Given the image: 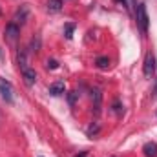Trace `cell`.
I'll use <instances>...</instances> for the list:
<instances>
[{
  "label": "cell",
  "instance_id": "obj_21",
  "mask_svg": "<svg viewBox=\"0 0 157 157\" xmlns=\"http://www.w3.org/2000/svg\"><path fill=\"white\" fill-rule=\"evenodd\" d=\"M0 13H2V11H0Z\"/></svg>",
  "mask_w": 157,
  "mask_h": 157
},
{
  "label": "cell",
  "instance_id": "obj_18",
  "mask_svg": "<svg viewBox=\"0 0 157 157\" xmlns=\"http://www.w3.org/2000/svg\"><path fill=\"white\" fill-rule=\"evenodd\" d=\"M46 66H48V70H57V68H59V62H57L55 59H49Z\"/></svg>",
  "mask_w": 157,
  "mask_h": 157
},
{
  "label": "cell",
  "instance_id": "obj_19",
  "mask_svg": "<svg viewBox=\"0 0 157 157\" xmlns=\"http://www.w3.org/2000/svg\"><path fill=\"white\" fill-rule=\"evenodd\" d=\"M77 157H86V152H82V154H80V155H77Z\"/></svg>",
  "mask_w": 157,
  "mask_h": 157
},
{
  "label": "cell",
  "instance_id": "obj_10",
  "mask_svg": "<svg viewBox=\"0 0 157 157\" xmlns=\"http://www.w3.org/2000/svg\"><path fill=\"white\" fill-rule=\"evenodd\" d=\"M18 68H20V71H24L26 68H29V66H28V57H26V51H18Z\"/></svg>",
  "mask_w": 157,
  "mask_h": 157
},
{
  "label": "cell",
  "instance_id": "obj_2",
  "mask_svg": "<svg viewBox=\"0 0 157 157\" xmlns=\"http://www.w3.org/2000/svg\"><path fill=\"white\" fill-rule=\"evenodd\" d=\"M0 95L6 102H13V86L6 78H0Z\"/></svg>",
  "mask_w": 157,
  "mask_h": 157
},
{
  "label": "cell",
  "instance_id": "obj_9",
  "mask_svg": "<svg viewBox=\"0 0 157 157\" xmlns=\"http://www.w3.org/2000/svg\"><path fill=\"white\" fill-rule=\"evenodd\" d=\"M144 157H157V143H146L143 146Z\"/></svg>",
  "mask_w": 157,
  "mask_h": 157
},
{
  "label": "cell",
  "instance_id": "obj_20",
  "mask_svg": "<svg viewBox=\"0 0 157 157\" xmlns=\"http://www.w3.org/2000/svg\"><path fill=\"white\" fill-rule=\"evenodd\" d=\"M0 59H2V53H0Z\"/></svg>",
  "mask_w": 157,
  "mask_h": 157
},
{
  "label": "cell",
  "instance_id": "obj_1",
  "mask_svg": "<svg viewBox=\"0 0 157 157\" xmlns=\"http://www.w3.org/2000/svg\"><path fill=\"white\" fill-rule=\"evenodd\" d=\"M135 18H137V26L143 31V35L148 33V13H146V6L144 4H137L135 7Z\"/></svg>",
  "mask_w": 157,
  "mask_h": 157
},
{
  "label": "cell",
  "instance_id": "obj_11",
  "mask_svg": "<svg viewBox=\"0 0 157 157\" xmlns=\"http://www.w3.org/2000/svg\"><path fill=\"white\" fill-rule=\"evenodd\" d=\"M48 9L49 11H60L62 9V0H48Z\"/></svg>",
  "mask_w": 157,
  "mask_h": 157
},
{
  "label": "cell",
  "instance_id": "obj_12",
  "mask_svg": "<svg viewBox=\"0 0 157 157\" xmlns=\"http://www.w3.org/2000/svg\"><path fill=\"white\" fill-rule=\"evenodd\" d=\"M95 62H97V66H99L101 70H106V68L110 66V59H108V57H97Z\"/></svg>",
  "mask_w": 157,
  "mask_h": 157
},
{
  "label": "cell",
  "instance_id": "obj_7",
  "mask_svg": "<svg viewBox=\"0 0 157 157\" xmlns=\"http://www.w3.org/2000/svg\"><path fill=\"white\" fill-rule=\"evenodd\" d=\"M91 99H93L95 115H99V113H101V104H102V93H101V90H93V95H91Z\"/></svg>",
  "mask_w": 157,
  "mask_h": 157
},
{
  "label": "cell",
  "instance_id": "obj_4",
  "mask_svg": "<svg viewBox=\"0 0 157 157\" xmlns=\"http://www.w3.org/2000/svg\"><path fill=\"white\" fill-rule=\"evenodd\" d=\"M143 71H144L146 77H152V75H154V71H155V55H154V53H146Z\"/></svg>",
  "mask_w": 157,
  "mask_h": 157
},
{
  "label": "cell",
  "instance_id": "obj_14",
  "mask_svg": "<svg viewBox=\"0 0 157 157\" xmlns=\"http://www.w3.org/2000/svg\"><path fill=\"white\" fill-rule=\"evenodd\" d=\"M73 31H75V24H66V26H64V35H66V39H71V37H73Z\"/></svg>",
  "mask_w": 157,
  "mask_h": 157
},
{
  "label": "cell",
  "instance_id": "obj_6",
  "mask_svg": "<svg viewBox=\"0 0 157 157\" xmlns=\"http://www.w3.org/2000/svg\"><path fill=\"white\" fill-rule=\"evenodd\" d=\"M22 77H24V82H26L28 86H33V84L37 82V73H35L33 68H26V70L22 71Z\"/></svg>",
  "mask_w": 157,
  "mask_h": 157
},
{
  "label": "cell",
  "instance_id": "obj_17",
  "mask_svg": "<svg viewBox=\"0 0 157 157\" xmlns=\"http://www.w3.org/2000/svg\"><path fill=\"white\" fill-rule=\"evenodd\" d=\"M122 4H124V7H126L130 13H133V6H135V0H122Z\"/></svg>",
  "mask_w": 157,
  "mask_h": 157
},
{
  "label": "cell",
  "instance_id": "obj_8",
  "mask_svg": "<svg viewBox=\"0 0 157 157\" xmlns=\"http://www.w3.org/2000/svg\"><path fill=\"white\" fill-rule=\"evenodd\" d=\"M64 90H66V86H64V82H62V80H57V82H53V84L49 86V95H53V97H57V95H60V93H64Z\"/></svg>",
  "mask_w": 157,
  "mask_h": 157
},
{
  "label": "cell",
  "instance_id": "obj_13",
  "mask_svg": "<svg viewBox=\"0 0 157 157\" xmlns=\"http://www.w3.org/2000/svg\"><path fill=\"white\" fill-rule=\"evenodd\" d=\"M31 51H35V53L40 51V37L39 35H35V37L31 39Z\"/></svg>",
  "mask_w": 157,
  "mask_h": 157
},
{
  "label": "cell",
  "instance_id": "obj_3",
  "mask_svg": "<svg viewBox=\"0 0 157 157\" xmlns=\"http://www.w3.org/2000/svg\"><path fill=\"white\" fill-rule=\"evenodd\" d=\"M28 15H29V6H28V4H22V6L17 9V13H15V17H13V22H15L17 26H18V24L22 26V24L28 20Z\"/></svg>",
  "mask_w": 157,
  "mask_h": 157
},
{
  "label": "cell",
  "instance_id": "obj_15",
  "mask_svg": "<svg viewBox=\"0 0 157 157\" xmlns=\"http://www.w3.org/2000/svg\"><path fill=\"white\" fill-rule=\"evenodd\" d=\"M99 130H101V126H99V122H95V124H91V126L88 128V135H90V137H93V135H97V133H99Z\"/></svg>",
  "mask_w": 157,
  "mask_h": 157
},
{
  "label": "cell",
  "instance_id": "obj_5",
  "mask_svg": "<svg viewBox=\"0 0 157 157\" xmlns=\"http://www.w3.org/2000/svg\"><path fill=\"white\" fill-rule=\"evenodd\" d=\"M6 39L7 40H17V37L20 35V26H17L15 22H9L7 26H6Z\"/></svg>",
  "mask_w": 157,
  "mask_h": 157
},
{
  "label": "cell",
  "instance_id": "obj_16",
  "mask_svg": "<svg viewBox=\"0 0 157 157\" xmlns=\"http://www.w3.org/2000/svg\"><path fill=\"white\" fill-rule=\"evenodd\" d=\"M77 97H78L77 91H70V93H68V102H70L71 106H75V102H77Z\"/></svg>",
  "mask_w": 157,
  "mask_h": 157
}]
</instances>
